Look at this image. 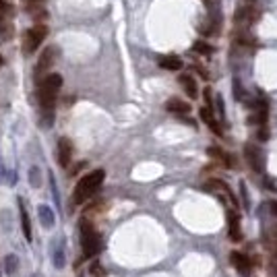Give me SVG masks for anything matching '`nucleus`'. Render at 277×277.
Here are the masks:
<instances>
[{
    "mask_svg": "<svg viewBox=\"0 0 277 277\" xmlns=\"http://www.w3.org/2000/svg\"><path fill=\"white\" fill-rule=\"evenodd\" d=\"M60 87H62V77L58 72L48 74L40 85V106L44 112V127H50V122H52V108Z\"/></svg>",
    "mask_w": 277,
    "mask_h": 277,
    "instance_id": "nucleus-1",
    "label": "nucleus"
},
{
    "mask_svg": "<svg viewBox=\"0 0 277 277\" xmlns=\"http://www.w3.org/2000/svg\"><path fill=\"white\" fill-rule=\"evenodd\" d=\"M104 176L106 172L104 170H93L85 176V178H81V182L77 184V188H74V193H72V199H70V205L72 207H79L83 205L87 199H89L99 186H102L104 182Z\"/></svg>",
    "mask_w": 277,
    "mask_h": 277,
    "instance_id": "nucleus-2",
    "label": "nucleus"
},
{
    "mask_svg": "<svg viewBox=\"0 0 277 277\" xmlns=\"http://www.w3.org/2000/svg\"><path fill=\"white\" fill-rule=\"evenodd\" d=\"M81 246H83V255L85 259H91L99 253L102 248V240H99V234L93 230V225L83 219L81 221Z\"/></svg>",
    "mask_w": 277,
    "mask_h": 277,
    "instance_id": "nucleus-3",
    "label": "nucleus"
},
{
    "mask_svg": "<svg viewBox=\"0 0 277 277\" xmlns=\"http://www.w3.org/2000/svg\"><path fill=\"white\" fill-rule=\"evenodd\" d=\"M48 35V27L44 23H37L33 25V27H29L27 31H25V37H23V52L25 54H33L37 48H40V44L46 40Z\"/></svg>",
    "mask_w": 277,
    "mask_h": 277,
    "instance_id": "nucleus-4",
    "label": "nucleus"
},
{
    "mask_svg": "<svg viewBox=\"0 0 277 277\" xmlns=\"http://www.w3.org/2000/svg\"><path fill=\"white\" fill-rule=\"evenodd\" d=\"M58 54H60V50H58L56 46H48L44 52L40 54V60H37V65H35V79H37V81H40L42 77L46 79V72L52 69V65L56 62Z\"/></svg>",
    "mask_w": 277,
    "mask_h": 277,
    "instance_id": "nucleus-5",
    "label": "nucleus"
},
{
    "mask_svg": "<svg viewBox=\"0 0 277 277\" xmlns=\"http://www.w3.org/2000/svg\"><path fill=\"white\" fill-rule=\"evenodd\" d=\"M259 17H261V10H259L257 4H244V6H240V8L234 12L236 29L238 27H240V29L248 27V25H253L255 21H259Z\"/></svg>",
    "mask_w": 277,
    "mask_h": 277,
    "instance_id": "nucleus-6",
    "label": "nucleus"
},
{
    "mask_svg": "<svg viewBox=\"0 0 277 277\" xmlns=\"http://www.w3.org/2000/svg\"><path fill=\"white\" fill-rule=\"evenodd\" d=\"M244 153H246L248 166L253 168L255 172H259V174L265 172V155H263V149L261 147H257L255 143H246Z\"/></svg>",
    "mask_w": 277,
    "mask_h": 277,
    "instance_id": "nucleus-7",
    "label": "nucleus"
},
{
    "mask_svg": "<svg viewBox=\"0 0 277 277\" xmlns=\"http://www.w3.org/2000/svg\"><path fill=\"white\" fill-rule=\"evenodd\" d=\"M70 159H72V143L67 137H62L58 141V163L62 168H69Z\"/></svg>",
    "mask_w": 277,
    "mask_h": 277,
    "instance_id": "nucleus-8",
    "label": "nucleus"
},
{
    "mask_svg": "<svg viewBox=\"0 0 277 277\" xmlns=\"http://www.w3.org/2000/svg\"><path fill=\"white\" fill-rule=\"evenodd\" d=\"M230 261H232V265L240 271L244 277L250 273V259L244 253H238V250H234V253H230Z\"/></svg>",
    "mask_w": 277,
    "mask_h": 277,
    "instance_id": "nucleus-9",
    "label": "nucleus"
},
{
    "mask_svg": "<svg viewBox=\"0 0 277 277\" xmlns=\"http://www.w3.org/2000/svg\"><path fill=\"white\" fill-rule=\"evenodd\" d=\"M228 225H230V240L240 242L242 240V232H240V219L234 211H228Z\"/></svg>",
    "mask_w": 277,
    "mask_h": 277,
    "instance_id": "nucleus-10",
    "label": "nucleus"
},
{
    "mask_svg": "<svg viewBox=\"0 0 277 277\" xmlns=\"http://www.w3.org/2000/svg\"><path fill=\"white\" fill-rule=\"evenodd\" d=\"M37 217H40V223L44 225L46 230H50L54 225V221H56V217H54V211L50 209L48 205H40L37 207Z\"/></svg>",
    "mask_w": 277,
    "mask_h": 277,
    "instance_id": "nucleus-11",
    "label": "nucleus"
},
{
    "mask_svg": "<svg viewBox=\"0 0 277 277\" xmlns=\"http://www.w3.org/2000/svg\"><path fill=\"white\" fill-rule=\"evenodd\" d=\"M178 81L184 87V91H186L188 97H191V99H197L199 97V87H197V83H195V79L191 77V74H180Z\"/></svg>",
    "mask_w": 277,
    "mask_h": 277,
    "instance_id": "nucleus-12",
    "label": "nucleus"
},
{
    "mask_svg": "<svg viewBox=\"0 0 277 277\" xmlns=\"http://www.w3.org/2000/svg\"><path fill=\"white\" fill-rule=\"evenodd\" d=\"M19 209H21V228H23V234H25V240L31 242V221H29V213H27V209H25L23 199H19Z\"/></svg>",
    "mask_w": 277,
    "mask_h": 277,
    "instance_id": "nucleus-13",
    "label": "nucleus"
},
{
    "mask_svg": "<svg viewBox=\"0 0 277 277\" xmlns=\"http://www.w3.org/2000/svg\"><path fill=\"white\" fill-rule=\"evenodd\" d=\"M159 67L166 69V70H180V69L184 67V62H182L180 56L170 54V56H161V58H159Z\"/></svg>",
    "mask_w": 277,
    "mask_h": 277,
    "instance_id": "nucleus-14",
    "label": "nucleus"
},
{
    "mask_svg": "<svg viewBox=\"0 0 277 277\" xmlns=\"http://www.w3.org/2000/svg\"><path fill=\"white\" fill-rule=\"evenodd\" d=\"M201 118H203V122L207 124V127H211V131L215 133V135H221V129L217 127L215 118H213V108H209V106H203V108H201Z\"/></svg>",
    "mask_w": 277,
    "mask_h": 277,
    "instance_id": "nucleus-15",
    "label": "nucleus"
},
{
    "mask_svg": "<svg viewBox=\"0 0 277 277\" xmlns=\"http://www.w3.org/2000/svg\"><path fill=\"white\" fill-rule=\"evenodd\" d=\"M166 108H168L170 112H174V114H186V112H191V106H188L186 102H182V99H176V97L168 99Z\"/></svg>",
    "mask_w": 277,
    "mask_h": 277,
    "instance_id": "nucleus-16",
    "label": "nucleus"
},
{
    "mask_svg": "<svg viewBox=\"0 0 277 277\" xmlns=\"http://www.w3.org/2000/svg\"><path fill=\"white\" fill-rule=\"evenodd\" d=\"M52 261H54V267L56 269H62L67 265V259H65V246H62V242L54 244V250H52Z\"/></svg>",
    "mask_w": 277,
    "mask_h": 277,
    "instance_id": "nucleus-17",
    "label": "nucleus"
},
{
    "mask_svg": "<svg viewBox=\"0 0 277 277\" xmlns=\"http://www.w3.org/2000/svg\"><path fill=\"white\" fill-rule=\"evenodd\" d=\"M12 31H15V27H12V23L4 17V19H0V40L2 42H8L10 37H12Z\"/></svg>",
    "mask_w": 277,
    "mask_h": 277,
    "instance_id": "nucleus-18",
    "label": "nucleus"
},
{
    "mask_svg": "<svg viewBox=\"0 0 277 277\" xmlns=\"http://www.w3.org/2000/svg\"><path fill=\"white\" fill-rule=\"evenodd\" d=\"M19 269V257L17 255H6L4 257V273L6 275H15Z\"/></svg>",
    "mask_w": 277,
    "mask_h": 277,
    "instance_id": "nucleus-19",
    "label": "nucleus"
},
{
    "mask_svg": "<svg viewBox=\"0 0 277 277\" xmlns=\"http://www.w3.org/2000/svg\"><path fill=\"white\" fill-rule=\"evenodd\" d=\"M193 50L195 52H199V54H213V46L211 44H207V42H203V40H199V42H195V46H193Z\"/></svg>",
    "mask_w": 277,
    "mask_h": 277,
    "instance_id": "nucleus-20",
    "label": "nucleus"
},
{
    "mask_svg": "<svg viewBox=\"0 0 277 277\" xmlns=\"http://www.w3.org/2000/svg\"><path fill=\"white\" fill-rule=\"evenodd\" d=\"M29 184L33 188H40V184H42V174H40V168H37V166H33L29 170Z\"/></svg>",
    "mask_w": 277,
    "mask_h": 277,
    "instance_id": "nucleus-21",
    "label": "nucleus"
},
{
    "mask_svg": "<svg viewBox=\"0 0 277 277\" xmlns=\"http://www.w3.org/2000/svg\"><path fill=\"white\" fill-rule=\"evenodd\" d=\"M207 188H217V191H223V193H228V195L232 197V201H234V195L230 193V186L225 184L223 180H217V178H215V180H209V182H207Z\"/></svg>",
    "mask_w": 277,
    "mask_h": 277,
    "instance_id": "nucleus-22",
    "label": "nucleus"
},
{
    "mask_svg": "<svg viewBox=\"0 0 277 277\" xmlns=\"http://www.w3.org/2000/svg\"><path fill=\"white\" fill-rule=\"evenodd\" d=\"M50 186H52V197H54V201H56V205H60V195H58V186H56L54 176H50Z\"/></svg>",
    "mask_w": 277,
    "mask_h": 277,
    "instance_id": "nucleus-23",
    "label": "nucleus"
},
{
    "mask_svg": "<svg viewBox=\"0 0 277 277\" xmlns=\"http://www.w3.org/2000/svg\"><path fill=\"white\" fill-rule=\"evenodd\" d=\"M10 12V8H8V4L6 2H2V0H0V19H4L6 15Z\"/></svg>",
    "mask_w": 277,
    "mask_h": 277,
    "instance_id": "nucleus-24",
    "label": "nucleus"
},
{
    "mask_svg": "<svg viewBox=\"0 0 277 277\" xmlns=\"http://www.w3.org/2000/svg\"><path fill=\"white\" fill-rule=\"evenodd\" d=\"M205 106L213 108V97H211V89H209V87H205Z\"/></svg>",
    "mask_w": 277,
    "mask_h": 277,
    "instance_id": "nucleus-25",
    "label": "nucleus"
},
{
    "mask_svg": "<svg viewBox=\"0 0 277 277\" xmlns=\"http://www.w3.org/2000/svg\"><path fill=\"white\" fill-rule=\"evenodd\" d=\"M0 180H6V168L2 163V157H0Z\"/></svg>",
    "mask_w": 277,
    "mask_h": 277,
    "instance_id": "nucleus-26",
    "label": "nucleus"
},
{
    "mask_svg": "<svg viewBox=\"0 0 277 277\" xmlns=\"http://www.w3.org/2000/svg\"><path fill=\"white\" fill-rule=\"evenodd\" d=\"M215 102H217V112H219V114L223 116V99H221V97H217Z\"/></svg>",
    "mask_w": 277,
    "mask_h": 277,
    "instance_id": "nucleus-27",
    "label": "nucleus"
},
{
    "mask_svg": "<svg viewBox=\"0 0 277 277\" xmlns=\"http://www.w3.org/2000/svg\"><path fill=\"white\" fill-rule=\"evenodd\" d=\"M269 207H271V211L277 215V201H273V203H269Z\"/></svg>",
    "mask_w": 277,
    "mask_h": 277,
    "instance_id": "nucleus-28",
    "label": "nucleus"
},
{
    "mask_svg": "<svg viewBox=\"0 0 277 277\" xmlns=\"http://www.w3.org/2000/svg\"><path fill=\"white\" fill-rule=\"evenodd\" d=\"M31 2H33V4H35V2H42V0H31Z\"/></svg>",
    "mask_w": 277,
    "mask_h": 277,
    "instance_id": "nucleus-29",
    "label": "nucleus"
},
{
    "mask_svg": "<svg viewBox=\"0 0 277 277\" xmlns=\"http://www.w3.org/2000/svg\"><path fill=\"white\" fill-rule=\"evenodd\" d=\"M0 67H2V56H0Z\"/></svg>",
    "mask_w": 277,
    "mask_h": 277,
    "instance_id": "nucleus-30",
    "label": "nucleus"
}]
</instances>
